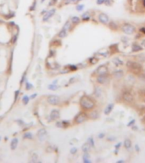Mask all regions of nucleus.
<instances>
[{
    "label": "nucleus",
    "mask_w": 145,
    "mask_h": 163,
    "mask_svg": "<svg viewBox=\"0 0 145 163\" xmlns=\"http://www.w3.org/2000/svg\"><path fill=\"white\" fill-rule=\"evenodd\" d=\"M26 71H25L24 73H23L22 77H21V82H20V83H21V84H23V83L26 82Z\"/></svg>",
    "instance_id": "c9c22d12"
},
{
    "label": "nucleus",
    "mask_w": 145,
    "mask_h": 163,
    "mask_svg": "<svg viewBox=\"0 0 145 163\" xmlns=\"http://www.w3.org/2000/svg\"><path fill=\"white\" fill-rule=\"evenodd\" d=\"M143 7H145V0H143Z\"/></svg>",
    "instance_id": "0e129e2a"
},
{
    "label": "nucleus",
    "mask_w": 145,
    "mask_h": 163,
    "mask_svg": "<svg viewBox=\"0 0 145 163\" xmlns=\"http://www.w3.org/2000/svg\"><path fill=\"white\" fill-rule=\"evenodd\" d=\"M47 134H48V133H47V130L45 129V128H41V129H39L38 131H37V137L38 138V139H39L41 141H43L45 139H46Z\"/></svg>",
    "instance_id": "9d476101"
},
{
    "label": "nucleus",
    "mask_w": 145,
    "mask_h": 163,
    "mask_svg": "<svg viewBox=\"0 0 145 163\" xmlns=\"http://www.w3.org/2000/svg\"><path fill=\"white\" fill-rule=\"evenodd\" d=\"M25 86H26V90H31L32 88H33V85H32V83H29V82L27 81V79H26V82H25Z\"/></svg>",
    "instance_id": "c85d7f7f"
},
{
    "label": "nucleus",
    "mask_w": 145,
    "mask_h": 163,
    "mask_svg": "<svg viewBox=\"0 0 145 163\" xmlns=\"http://www.w3.org/2000/svg\"><path fill=\"white\" fill-rule=\"evenodd\" d=\"M82 21H89V20L91 19V14H90V12L88 11V12H85L84 14H82Z\"/></svg>",
    "instance_id": "4be33fe9"
},
{
    "label": "nucleus",
    "mask_w": 145,
    "mask_h": 163,
    "mask_svg": "<svg viewBox=\"0 0 145 163\" xmlns=\"http://www.w3.org/2000/svg\"><path fill=\"white\" fill-rule=\"evenodd\" d=\"M48 89L49 90H52V91H56V90L59 88V86H57V84H50V85H48Z\"/></svg>",
    "instance_id": "473e14b6"
},
{
    "label": "nucleus",
    "mask_w": 145,
    "mask_h": 163,
    "mask_svg": "<svg viewBox=\"0 0 145 163\" xmlns=\"http://www.w3.org/2000/svg\"><path fill=\"white\" fill-rule=\"evenodd\" d=\"M105 3V0H97L96 1V4L98 5H101V4H104Z\"/></svg>",
    "instance_id": "37998d69"
},
{
    "label": "nucleus",
    "mask_w": 145,
    "mask_h": 163,
    "mask_svg": "<svg viewBox=\"0 0 145 163\" xmlns=\"http://www.w3.org/2000/svg\"><path fill=\"white\" fill-rule=\"evenodd\" d=\"M127 66L131 70H137V71H140L142 69V66L138 63V62L134 61H128L127 63Z\"/></svg>",
    "instance_id": "0eeeda50"
},
{
    "label": "nucleus",
    "mask_w": 145,
    "mask_h": 163,
    "mask_svg": "<svg viewBox=\"0 0 145 163\" xmlns=\"http://www.w3.org/2000/svg\"><path fill=\"white\" fill-rule=\"evenodd\" d=\"M125 74L124 71L122 70H115V71L113 72V77L116 79H121L122 77H124Z\"/></svg>",
    "instance_id": "ddd939ff"
},
{
    "label": "nucleus",
    "mask_w": 145,
    "mask_h": 163,
    "mask_svg": "<svg viewBox=\"0 0 145 163\" xmlns=\"http://www.w3.org/2000/svg\"><path fill=\"white\" fill-rule=\"evenodd\" d=\"M16 122H17V123H18V125H20L21 127H24V126L26 125V123H25L22 120H17Z\"/></svg>",
    "instance_id": "a19ab883"
},
{
    "label": "nucleus",
    "mask_w": 145,
    "mask_h": 163,
    "mask_svg": "<svg viewBox=\"0 0 145 163\" xmlns=\"http://www.w3.org/2000/svg\"><path fill=\"white\" fill-rule=\"evenodd\" d=\"M103 94V89L101 87L99 86H97L95 87L94 88V91H93V95L95 96L96 98H100Z\"/></svg>",
    "instance_id": "4468645a"
},
{
    "label": "nucleus",
    "mask_w": 145,
    "mask_h": 163,
    "mask_svg": "<svg viewBox=\"0 0 145 163\" xmlns=\"http://www.w3.org/2000/svg\"><path fill=\"white\" fill-rule=\"evenodd\" d=\"M56 2H57V0H51V2L49 3V6H51V5H53V4H54Z\"/></svg>",
    "instance_id": "864d4df0"
},
{
    "label": "nucleus",
    "mask_w": 145,
    "mask_h": 163,
    "mask_svg": "<svg viewBox=\"0 0 145 163\" xmlns=\"http://www.w3.org/2000/svg\"><path fill=\"white\" fill-rule=\"evenodd\" d=\"M37 96V94H32V96L30 97V99H35Z\"/></svg>",
    "instance_id": "5fc2aeb1"
},
{
    "label": "nucleus",
    "mask_w": 145,
    "mask_h": 163,
    "mask_svg": "<svg viewBox=\"0 0 145 163\" xmlns=\"http://www.w3.org/2000/svg\"><path fill=\"white\" fill-rule=\"evenodd\" d=\"M67 33H68V31H66V30H65V29L62 28V30L59 32V34H58V37H59L60 38H65L67 37Z\"/></svg>",
    "instance_id": "5701e85b"
},
{
    "label": "nucleus",
    "mask_w": 145,
    "mask_h": 163,
    "mask_svg": "<svg viewBox=\"0 0 145 163\" xmlns=\"http://www.w3.org/2000/svg\"><path fill=\"white\" fill-rule=\"evenodd\" d=\"M115 139V137H113V138H108V140H109V141H110V140H111V141H114Z\"/></svg>",
    "instance_id": "bf43d9fd"
},
{
    "label": "nucleus",
    "mask_w": 145,
    "mask_h": 163,
    "mask_svg": "<svg viewBox=\"0 0 145 163\" xmlns=\"http://www.w3.org/2000/svg\"><path fill=\"white\" fill-rule=\"evenodd\" d=\"M56 127H57V128H62V122H56Z\"/></svg>",
    "instance_id": "09e8293b"
},
{
    "label": "nucleus",
    "mask_w": 145,
    "mask_h": 163,
    "mask_svg": "<svg viewBox=\"0 0 145 163\" xmlns=\"http://www.w3.org/2000/svg\"><path fill=\"white\" fill-rule=\"evenodd\" d=\"M104 136H105V133H100L99 135H98V138H99V139H102L104 138Z\"/></svg>",
    "instance_id": "c03bdc74"
},
{
    "label": "nucleus",
    "mask_w": 145,
    "mask_h": 163,
    "mask_svg": "<svg viewBox=\"0 0 145 163\" xmlns=\"http://www.w3.org/2000/svg\"><path fill=\"white\" fill-rule=\"evenodd\" d=\"M88 117L90 119H92V120H96V119H98L99 117V113L97 111H93L92 110L91 112L88 114Z\"/></svg>",
    "instance_id": "2eb2a0df"
},
{
    "label": "nucleus",
    "mask_w": 145,
    "mask_h": 163,
    "mask_svg": "<svg viewBox=\"0 0 145 163\" xmlns=\"http://www.w3.org/2000/svg\"><path fill=\"white\" fill-rule=\"evenodd\" d=\"M123 145L127 150H129L132 147V140L130 139H126L123 142Z\"/></svg>",
    "instance_id": "aec40b11"
},
{
    "label": "nucleus",
    "mask_w": 145,
    "mask_h": 163,
    "mask_svg": "<svg viewBox=\"0 0 145 163\" xmlns=\"http://www.w3.org/2000/svg\"><path fill=\"white\" fill-rule=\"evenodd\" d=\"M110 80V76L109 73H104V74H100V75L97 76L96 81L97 83L99 84H105L107 83Z\"/></svg>",
    "instance_id": "20e7f679"
},
{
    "label": "nucleus",
    "mask_w": 145,
    "mask_h": 163,
    "mask_svg": "<svg viewBox=\"0 0 145 163\" xmlns=\"http://www.w3.org/2000/svg\"><path fill=\"white\" fill-rule=\"evenodd\" d=\"M112 62H113L114 64H115L116 66H122V65L124 64V62H123L120 58H118V57H115V58H114L113 60H112Z\"/></svg>",
    "instance_id": "412c9836"
},
{
    "label": "nucleus",
    "mask_w": 145,
    "mask_h": 163,
    "mask_svg": "<svg viewBox=\"0 0 145 163\" xmlns=\"http://www.w3.org/2000/svg\"><path fill=\"white\" fill-rule=\"evenodd\" d=\"M114 106H115V105H114L113 103L109 104V105L105 107V109H104V114H105V115H110V113H111V111H113Z\"/></svg>",
    "instance_id": "dca6fc26"
},
{
    "label": "nucleus",
    "mask_w": 145,
    "mask_h": 163,
    "mask_svg": "<svg viewBox=\"0 0 145 163\" xmlns=\"http://www.w3.org/2000/svg\"><path fill=\"white\" fill-rule=\"evenodd\" d=\"M135 122H136V121H135V120H134V119H133V120H132L130 122H129L128 124H127V126H128V127H131V126L134 125V124H135Z\"/></svg>",
    "instance_id": "8fccbe9b"
},
{
    "label": "nucleus",
    "mask_w": 145,
    "mask_h": 163,
    "mask_svg": "<svg viewBox=\"0 0 145 163\" xmlns=\"http://www.w3.org/2000/svg\"><path fill=\"white\" fill-rule=\"evenodd\" d=\"M60 117V112L59 110H53L50 113V120L51 121H56Z\"/></svg>",
    "instance_id": "f8f14e48"
},
{
    "label": "nucleus",
    "mask_w": 145,
    "mask_h": 163,
    "mask_svg": "<svg viewBox=\"0 0 145 163\" xmlns=\"http://www.w3.org/2000/svg\"><path fill=\"white\" fill-rule=\"evenodd\" d=\"M36 4H37V2H36V1H34L33 4H32V5L31 6V8H30V11H34V10H36Z\"/></svg>",
    "instance_id": "ea45409f"
},
{
    "label": "nucleus",
    "mask_w": 145,
    "mask_h": 163,
    "mask_svg": "<svg viewBox=\"0 0 145 163\" xmlns=\"http://www.w3.org/2000/svg\"><path fill=\"white\" fill-rule=\"evenodd\" d=\"M55 12H56V10H55V9H51L50 10H48V11H47V12H46V14H45V15H43V21H48V20L50 19L51 17L54 16V15L55 14Z\"/></svg>",
    "instance_id": "9b49d317"
},
{
    "label": "nucleus",
    "mask_w": 145,
    "mask_h": 163,
    "mask_svg": "<svg viewBox=\"0 0 145 163\" xmlns=\"http://www.w3.org/2000/svg\"><path fill=\"white\" fill-rule=\"evenodd\" d=\"M87 142L88 143V144L91 145L92 147H94V145H95V144H94V139H93V137H89L88 139V141Z\"/></svg>",
    "instance_id": "f704fd0d"
},
{
    "label": "nucleus",
    "mask_w": 145,
    "mask_h": 163,
    "mask_svg": "<svg viewBox=\"0 0 145 163\" xmlns=\"http://www.w3.org/2000/svg\"><path fill=\"white\" fill-rule=\"evenodd\" d=\"M30 97L28 95H25L24 97L22 98V102L24 105H27L28 103H29V101H30Z\"/></svg>",
    "instance_id": "2f4dec72"
},
{
    "label": "nucleus",
    "mask_w": 145,
    "mask_h": 163,
    "mask_svg": "<svg viewBox=\"0 0 145 163\" xmlns=\"http://www.w3.org/2000/svg\"><path fill=\"white\" fill-rule=\"evenodd\" d=\"M122 99L124 101H126L127 103H132V101H133V95H132V94L131 92H129V91H126V92L123 93L122 94Z\"/></svg>",
    "instance_id": "423d86ee"
},
{
    "label": "nucleus",
    "mask_w": 145,
    "mask_h": 163,
    "mask_svg": "<svg viewBox=\"0 0 145 163\" xmlns=\"http://www.w3.org/2000/svg\"><path fill=\"white\" fill-rule=\"evenodd\" d=\"M70 152H71V155H75V154L77 153V148H76V147H73V148L71 149Z\"/></svg>",
    "instance_id": "58836bf2"
},
{
    "label": "nucleus",
    "mask_w": 145,
    "mask_h": 163,
    "mask_svg": "<svg viewBox=\"0 0 145 163\" xmlns=\"http://www.w3.org/2000/svg\"><path fill=\"white\" fill-rule=\"evenodd\" d=\"M23 139H33V134L30 132H26L23 135Z\"/></svg>",
    "instance_id": "a878e982"
},
{
    "label": "nucleus",
    "mask_w": 145,
    "mask_h": 163,
    "mask_svg": "<svg viewBox=\"0 0 145 163\" xmlns=\"http://www.w3.org/2000/svg\"><path fill=\"white\" fill-rule=\"evenodd\" d=\"M135 150H136V151H139V150H140V148H139V146H138V144H136V145H135Z\"/></svg>",
    "instance_id": "4d7b16f0"
},
{
    "label": "nucleus",
    "mask_w": 145,
    "mask_h": 163,
    "mask_svg": "<svg viewBox=\"0 0 145 163\" xmlns=\"http://www.w3.org/2000/svg\"><path fill=\"white\" fill-rule=\"evenodd\" d=\"M143 46L138 44V43H133L132 46V52H138V51L143 50Z\"/></svg>",
    "instance_id": "6ab92c4d"
},
{
    "label": "nucleus",
    "mask_w": 145,
    "mask_h": 163,
    "mask_svg": "<svg viewBox=\"0 0 145 163\" xmlns=\"http://www.w3.org/2000/svg\"><path fill=\"white\" fill-rule=\"evenodd\" d=\"M58 83V80H54V82H53V84H57Z\"/></svg>",
    "instance_id": "e2e57ef3"
},
{
    "label": "nucleus",
    "mask_w": 145,
    "mask_h": 163,
    "mask_svg": "<svg viewBox=\"0 0 145 163\" xmlns=\"http://www.w3.org/2000/svg\"><path fill=\"white\" fill-rule=\"evenodd\" d=\"M44 1H45V0H41V3H43Z\"/></svg>",
    "instance_id": "69168bd1"
},
{
    "label": "nucleus",
    "mask_w": 145,
    "mask_h": 163,
    "mask_svg": "<svg viewBox=\"0 0 145 163\" xmlns=\"http://www.w3.org/2000/svg\"><path fill=\"white\" fill-rule=\"evenodd\" d=\"M88 115L85 112V111H82V112H79L78 114L75 116L74 118V122L76 124H81L83 123L84 122L88 120Z\"/></svg>",
    "instance_id": "7ed1b4c3"
},
{
    "label": "nucleus",
    "mask_w": 145,
    "mask_h": 163,
    "mask_svg": "<svg viewBox=\"0 0 145 163\" xmlns=\"http://www.w3.org/2000/svg\"><path fill=\"white\" fill-rule=\"evenodd\" d=\"M71 23H72V24L77 25V24H79V23L81 22V19L79 18L78 16H73V17H71Z\"/></svg>",
    "instance_id": "b1692460"
},
{
    "label": "nucleus",
    "mask_w": 145,
    "mask_h": 163,
    "mask_svg": "<svg viewBox=\"0 0 145 163\" xmlns=\"http://www.w3.org/2000/svg\"><path fill=\"white\" fill-rule=\"evenodd\" d=\"M84 7H85V6H84V4H77V5H76V10H77V11H82V10H84Z\"/></svg>",
    "instance_id": "e433bc0d"
},
{
    "label": "nucleus",
    "mask_w": 145,
    "mask_h": 163,
    "mask_svg": "<svg viewBox=\"0 0 145 163\" xmlns=\"http://www.w3.org/2000/svg\"><path fill=\"white\" fill-rule=\"evenodd\" d=\"M80 106L84 111H92L96 106V102L92 97L88 95H83L80 99Z\"/></svg>",
    "instance_id": "f257e3e1"
},
{
    "label": "nucleus",
    "mask_w": 145,
    "mask_h": 163,
    "mask_svg": "<svg viewBox=\"0 0 145 163\" xmlns=\"http://www.w3.org/2000/svg\"><path fill=\"white\" fill-rule=\"evenodd\" d=\"M66 67L68 68V70H69L70 71H76V70L78 69V66H75V65H69V66H66Z\"/></svg>",
    "instance_id": "c756f323"
},
{
    "label": "nucleus",
    "mask_w": 145,
    "mask_h": 163,
    "mask_svg": "<svg viewBox=\"0 0 145 163\" xmlns=\"http://www.w3.org/2000/svg\"><path fill=\"white\" fill-rule=\"evenodd\" d=\"M139 31H140V32L145 34V27H141V28L139 29Z\"/></svg>",
    "instance_id": "603ef678"
},
{
    "label": "nucleus",
    "mask_w": 145,
    "mask_h": 163,
    "mask_svg": "<svg viewBox=\"0 0 145 163\" xmlns=\"http://www.w3.org/2000/svg\"><path fill=\"white\" fill-rule=\"evenodd\" d=\"M37 160H38V155H37V153H32V155H31V159H30V161L31 162H37Z\"/></svg>",
    "instance_id": "393cba45"
},
{
    "label": "nucleus",
    "mask_w": 145,
    "mask_h": 163,
    "mask_svg": "<svg viewBox=\"0 0 145 163\" xmlns=\"http://www.w3.org/2000/svg\"><path fill=\"white\" fill-rule=\"evenodd\" d=\"M64 1H67V2H68V1H69V0H64Z\"/></svg>",
    "instance_id": "338daca9"
},
{
    "label": "nucleus",
    "mask_w": 145,
    "mask_h": 163,
    "mask_svg": "<svg viewBox=\"0 0 145 163\" xmlns=\"http://www.w3.org/2000/svg\"><path fill=\"white\" fill-rule=\"evenodd\" d=\"M94 73L97 75H100V74H104V73H108V67L105 65H101L99 67L95 70Z\"/></svg>",
    "instance_id": "1a4fd4ad"
},
{
    "label": "nucleus",
    "mask_w": 145,
    "mask_h": 163,
    "mask_svg": "<svg viewBox=\"0 0 145 163\" xmlns=\"http://www.w3.org/2000/svg\"><path fill=\"white\" fill-rule=\"evenodd\" d=\"M17 39H18V33H15V36H14V38H12V43H15V42L17 41Z\"/></svg>",
    "instance_id": "79ce46f5"
},
{
    "label": "nucleus",
    "mask_w": 145,
    "mask_h": 163,
    "mask_svg": "<svg viewBox=\"0 0 145 163\" xmlns=\"http://www.w3.org/2000/svg\"><path fill=\"white\" fill-rule=\"evenodd\" d=\"M99 21L100 23H102V24L104 25H108L109 22H110V18H109V16L106 14L104 13H100L99 15Z\"/></svg>",
    "instance_id": "6e6552de"
},
{
    "label": "nucleus",
    "mask_w": 145,
    "mask_h": 163,
    "mask_svg": "<svg viewBox=\"0 0 145 163\" xmlns=\"http://www.w3.org/2000/svg\"><path fill=\"white\" fill-rule=\"evenodd\" d=\"M99 61V59H97L96 57H91V58L88 60V62H89L90 64L91 65H94V64H96L97 62Z\"/></svg>",
    "instance_id": "7c9ffc66"
},
{
    "label": "nucleus",
    "mask_w": 145,
    "mask_h": 163,
    "mask_svg": "<svg viewBox=\"0 0 145 163\" xmlns=\"http://www.w3.org/2000/svg\"><path fill=\"white\" fill-rule=\"evenodd\" d=\"M92 146L90 145L89 144H88V142L85 143L84 144H82V150L83 151V153H88V152L90 151V150H91Z\"/></svg>",
    "instance_id": "a211bd4d"
},
{
    "label": "nucleus",
    "mask_w": 145,
    "mask_h": 163,
    "mask_svg": "<svg viewBox=\"0 0 145 163\" xmlns=\"http://www.w3.org/2000/svg\"><path fill=\"white\" fill-rule=\"evenodd\" d=\"M121 31L124 32L125 34H127V35H132L134 32H136V28L133 25L130 24V23H125L121 26Z\"/></svg>",
    "instance_id": "f03ea898"
},
{
    "label": "nucleus",
    "mask_w": 145,
    "mask_h": 163,
    "mask_svg": "<svg viewBox=\"0 0 145 163\" xmlns=\"http://www.w3.org/2000/svg\"><path fill=\"white\" fill-rule=\"evenodd\" d=\"M18 143H19V139L17 138H15V139H12L11 143H10V149L12 150H15V149L17 148L18 146Z\"/></svg>",
    "instance_id": "f3484780"
},
{
    "label": "nucleus",
    "mask_w": 145,
    "mask_h": 163,
    "mask_svg": "<svg viewBox=\"0 0 145 163\" xmlns=\"http://www.w3.org/2000/svg\"><path fill=\"white\" fill-rule=\"evenodd\" d=\"M123 162H125L124 160H120V161H117V163H123Z\"/></svg>",
    "instance_id": "052dcab7"
},
{
    "label": "nucleus",
    "mask_w": 145,
    "mask_h": 163,
    "mask_svg": "<svg viewBox=\"0 0 145 163\" xmlns=\"http://www.w3.org/2000/svg\"><path fill=\"white\" fill-rule=\"evenodd\" d=\"M121 145V143H119L118 144H116V145H115V154H117V150H119Z\"/></svg>",
    "instance_id": "49530a36"
},
{
    "label": "nucleus",
    "mask_w": 145,
    "mask_h": 163,
    "mask_svg": "<svg viewBox=\"0 0 145 163\" xmlns=\"http://www.w3.org/2000/svg\"><path fill=\"white\" fill-rule=\"evenodd\" d=\"M109 24H110V28L112 29V30L115 31V30H117L118 29V26L116 25V23L114 22V21H111V22H109Z\"/></svg>",
    "instance_id": "bb28decb"
},
{
    "label": "nucleus",
    "mask_w": 145,
    "mask_h": 163,
    "mask_svg": "<svg viewBox=\"0 0 145 163\" xmlns=\"http://www.w3.org/2000/svg\"><path fill=\"white\" fill-rule=\"evenodd\" d=\"M47 101L49 105H58L60 103V98L57 95H49L47 99Z\"/></svg>",
    "instance_id": "39448f33"
},
{
    "label": "nucleus",
    "mask_w": 145,
    "mask_h": 163,
    "mask_svg": "<svg viewBox=\"0 0 145 163\" xmlns=\"http://www.w3.org/2000/svg\"><path fill=\"white\" fill-rule=\"evenodd\" d=\"M62 128H67L70 126V122L69 121H62Z\"/></svg>",
    "instance_id": "72a5a7b5"
},
{
    "label": "nucleus",
    "mask_w": 145,
    "mask_h": 163,
    "mask_svg": "<svg viewBox=\"0 0 145 163\" xmlns=\"http://www.w3.org/2000/svg\"><path fill=\"white\" fill-rule=\"evenodd\" d=\"M82 161H83V162H85V163H90L91 162V161H90L89 159H83Z\"/></svg>",
    "instance_id": "6e6d98bb"
},
{
    "label": "nucleus",
    "mask_w": 145,
    "mask_h": 163,
    "mask_svg": "<svg viewBox=\"0 0 145 163\" xmlns=\"http://www.w3.org/2000/svg\"><path fill=\"white\" fill-rule=\"evenodd\" d=\"M15 16V13H10V15H5V18L6 19H11L12 17Z\"/></svg>",
    "instance_id": "a18cd8bd"
},
{
    "label": "nucleus",
    "mask_w": 145,
    "mask_h": 163,
    "mask_svg": "<svg viewBox=\"0 0 145 163\" xmlns=\"http://www.w3.org/2000/svg\"><path fill=\"white\" fill-rule=\"evenodd\" d=\"M83 159H89V155H88V153H84L83 156H82V160Z\"/></svg>",
    "instance_id": "de8ad7c7"
},
{
    "label": "nucleus",
    "mask_w": 145,
    "mask_h": 163,
    "mask_svg": "<svg viewBox=\"0 0 145 163\" xmlns=\"http://www.w3.org/2000/svg\"><path fill=\"white\" fill-rule=\"evenodd\" d=\"M71 21H68L67 22H65V25H64L63 29H65V30H66V31H69L70 29H71Z\"/></svg>",
    "instance_id": "cd10ccee"
},
{
    "label": "nucleus",
    "mask_w": 145,
    "mask_h": 163,
    "mask_svg": "<svg viewBox=\"0 0 145 163\" xmlns=\"http://www.w3.org/2000/svg\"><path fill=\"white\" fill-rule=\"evenodd\" d=\"M76 80V77H71V79H70V83H75V81Z\"/></svg>",
    "instance_id": "3c124183"
},
{
    "label": "nucleus",
    "mask_w": 145,
    "mask_h": 163,
    "mask_svg": "<svg viewBox=\"0 0 145 163\" xmlns=\"http://www.w3.org/2000/svg\"><path fill=\"white\" fill-rule=\"evenodd\" d=\"M20 93H21V91H20V89L16 90L15 92V99H14V101H15V103L17 101V99H18L19 95H20Z\"/></svg>",
    "instance_id": "4c0bfd02"
},
{
    "label": "nucleus",
    "mask_w": 145,
    "mask_h": 163,
    "mask_svg": "<svg viewBox=\"0 0 145 163\" xmlns=\"http://www.w3.org/2000/svg\"><path fill=\"white\" fill-rule=\"evenodd\" d=\"M142 44H143V48H145V40H143Z\"/></svg>",
    "instance_id": "680f3d73"
},
{
    "label": "nucleus",
    "mask_w": 145,
    "mask_h": 163,
    "mask_svg": "<svg viewBox=\"0 0 145 163\" xmlns=\"http://www.w3.org/2000/svg\"><path fill=\"white\" fill-rule=\"evenodd\" d=\"M47 11H48V10H43V11L41 12V15H44L45 14H46V12H47Z\"/></svg>",
    "instance_id": "13d9d810"
}]
</instances>
